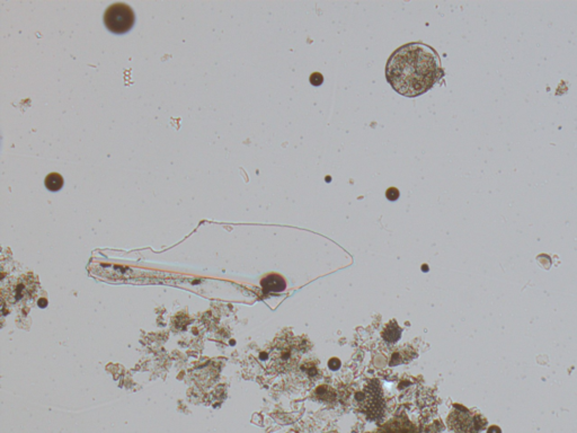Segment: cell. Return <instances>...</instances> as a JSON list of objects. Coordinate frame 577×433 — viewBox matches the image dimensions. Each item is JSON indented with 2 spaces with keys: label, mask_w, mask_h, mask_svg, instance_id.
Listing matches in <instances>:
<instances>
[{
  "label": "cell",
  "mask_w": 577,
  "mask_h": 433,
  "mask_svg": "<svg viewBox=\"0 0 577 433\" xmlns=\"http://www.w3.org/2000/svg\"><path fill=\"white\" fill-rule=\"evenodd\" d=\"M444 76L438 52L431 45L412 42L390 55L386 78L398 94L417 97L432 89Z\"/></svg>",
  "instance_id": "1"
},
{
  "label": "cell",
  "mask_w": 577,
  "mask_h": 433,
  "mask_svg": "<svg viewBox=\"0 0 577 433\" xmlns=\"http://www.w3.org/2000/svg\"><path fill=\"white\" fill-rule=\"evenodd\" d=\"M302 353H304V348H302L301 337H292L291 335L284 336L277 341L271 352L272 366L280 372L293 370L298 365Z\"/></svg>",
  "instance_id": "2"
},
{
  "label": "cell",
  "mask_w": 577,
  "mask_h": 433,
  "mask_svg": "<svg viewBox=\"0 0 577 433\" xmlns=\"http://www.w3.org/2000/svg\"><path fill=\"white\" fill-rule=\"evenodd\" d=\"M355 402L359 411L370 421L380 420L384 414V398L379 380H369L363 390L355 394Z\"/></svg>",
  "instance_id": "3"
},
{
  "label": "cell",
  "mask_w": 577,
  "mask_h": 433,
  "mask_svg": "<svg viewBox=\"0 0 577 433\" xmlns=\"http://www.w3.org/2000/svg\"><path fill=\"white\" fill-rule=\"evenodd\" d=\"M136 16L129 5L123 3L113 4L105 11L104 23L107 30L114 34L129 32L135 24Z\"/></svg>",
  "instance_id": "4"
},
{
  "label": "cell",
  "mask_w": 577,
  "mask_h": 433,
  "mask_svg": "<svg viewBox=\"0 0 577 433\" xmlns=\"http://www.w3.org/2000/svg\"><path fill=\"white\" fill-rule=\"evenodd\" d=\"M377 433H416V430L408 419L403 417L390 420Z\"/></svg>",
  "instance_id": "5"
},
{
  "label": "cell",
  "mask_w": 577,
  "mask_h": 433,
  "mask_svg": "<svg viewBox=\"0 0 577 433\" xmlns=\"http://www.w3.org/2000/svg\"><path fill=\"white\" fill-rule=\"evenodd\" d=\"M473 422L470 421L469 415H466L461 412H452L450 417L448 418V424L453 432L456 433H470L473 430Z\"/></svg>",
  "instance_id": "6"
},
{
  "label": "cell",
  "mask_w": 577,
  "mask_h": 433,
  "mask_svg": "<svg viewBox=\"0 0 577 433\" xmlns=\"http://www.w3.org/2000/svg\"><path fill=\"white\" fill-rule=\"evenodd\" d=\"M260 286L263 288L264 293L283 292L287 289V281L282 275L272 273L262 279Z\"/></svg>",
  "instance_id": "7"
},
{
  "label": "cell",
  "mask_w": 577,
  "mask_h": 433,
  "mask_svg": "<svg viewBox=\"0 0 577 433\" xmlns=\"http://www.w3.org/2000/svg\"><path fill=\"white\" fill-rule=\"evenodd\" d=\"M401 333L403 330L398 326L396 321H392L389 324L386 325L382 331V337L388 343H396L401 337Z\"/></svg>",
  "instance_id": "8"
},
{
  "label": "cell",
  "mask_w": 577,
  "mask_h": 433,
  "mask_svg": "<svg viewBox=\"0 0 577 433\" xmlns=\"http://www.w3.org/2000/svg\"><path fill=\"white\" fill-rule=\"evenodd\" d=\"M45 187L51 192H57L63 186V177L58 173H51L45 177Z\"/></svg>",
  "instance_id": "9"
},
{
  "label": "cell",
  "mask_w": 577,
  "mask_h": 433,
  "mask_svg": "<svg viewBox=\"0 0 577 433\" xmlns=\"http://www.w3.org/2000/svg\"><path fill=\"white\" fill-rule=\"evenodd\" d=\"M309 82H310L312 86H316L317 87V86H320L324 83V76L320 72H313L310 78H309Z\"/></svg>",
  "instance_id": "10"
},
{
  "label": "cell",
  "mask_w": 577,
  "mask_h": 433,
  "mask_svg": "<svg viewBox=\"0 0 577 433\" xmlns=\"http://www.w3.org/2000/svg\"><path fill=\"white\" fill-rule=\"evenodd\" d=\"M399 191L396 187H389L386 192V196L389 201H396L399 198Z\"/></svg>",
  "instance_id": "11"
},
{
  "label": "cell",
  "mask_w": 577,
  "mask_h": 433,
  "mask_svg": "<svg viewBox=\"0 0 577 433\" xmlns=\"http://www.w3.org/2000/svg\"><path fill=\"white\" fill-rule=\"evenodd\" d=\"M328 367H329L330 370H334V371L339 370V369L341 368L340 359H337V357H333V359H330L328 361Z\"/></svg>",
  "instance_id": "12"
},
{
  "label": "cell",
  "mask_w": 577,
  "mask_h": 433,
  "mask_svg": "<svg viewBox=\"0 0 577 433\" xmlns=\"http://www.w3.org/2000/svg\"><path fill=\"white\" fill-rule=\"evenodd\" d=\"M487 433H502V432H500V429L498 426H491V428L488 429Z\"/></svg>",
  "instance_id": "13"
},
{
  "label": "cell",
  "mask_w": 577,
  "mask_h": 433,
  "mask_svg": "<svg viewBox=\"0 0 577 433\" xmlns=\"http://www.w3.org/2000/svg\"><path fill=\"white\" fill-rule=\"evenodd\" d=\"M46 304H48V303H46V300H45V299H40V300H39V306H40L41 308H44L45 306H46Z\"/></svg>",
  "instance_id": "14"
}]
</instances>
